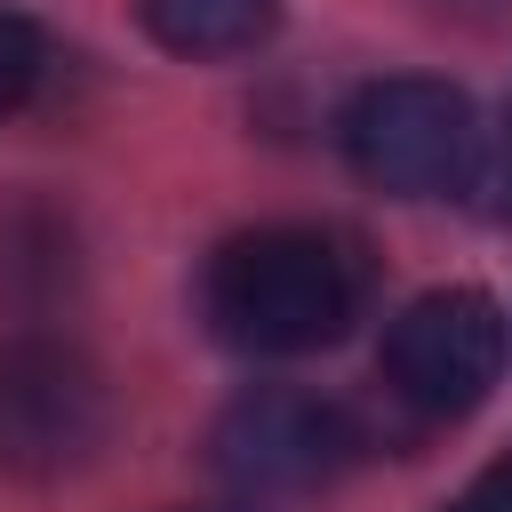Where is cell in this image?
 <instances>
[{"instance_id": "obj_3", "label": "cell", "mask_w": 512, "mask_h": 512, "mask_svg": "<svg viewBox=\"0 0 512 512\" xmlns=\"http://www.w3.org/2000/svg\"><path fill=\"white\" fill-rule=\"evenodd\" d=\"M504 352H512V320L488 288H424L416 304L392 312L376 376L400 408L448 424V416H472L496 392Z\"/></svg>"}, {"instance_id": "obj_4", "label": "cell", "mask_w": 512, "mask_h": 512, "mask_svg": "<svg viewBox=\"0 0 512 512\" xmlns=\"http://www.w3.org/2000/svg\"><path fill=\"white\" fill-rule=\"evenodd\" d=\"M112 432V392L80 344L24 336L0 352V472L8 480H64Z\"/></svg>"}, {"instance_id": "obj_7", "label": "cell", "mask_w": 512, "mask_h": 512, "mask_svg": "<svg viewBox=\"0 0 512 512\" xmlns=\"http://www.w3.org/2000/svg\"><path fill=\"white\" fill-rule=\"evenodd\" d=\"M40 72H48V40H40V24L16 16V8H0V128L32 104Z\"/></svg>"}, {"instance_id": "obj_9", "label": "cell", "mask_w": 512, "mask_h": 512, "mask_svg": "<svg viewBox=\"0 0 512 512\" xmlns=\"http://www.w3.org/2000/svg\"><path fill=\"white\" fill-rule=\"evenodd\" d=\"M496 480H504V488H512V456H504V464H496Z\"/></svg>"}, {"instance_id": "obj_5", "label": "cell", "mask_w": 512, "mask_h": 512, "mask_svg": "<svg viewBox=\"0 0 512 512\" xmlns=\"http://www.w3.org/2000/svg\"><path fill=\"white\" fill-rule=\"evenodd\" d=\"M344 456H352V424L296 384H256L208 424V464L240 496H304L336 480Z\"/></svg>"}, {"instance_id": "obj_1", "label": "cell", "mask_w": 512, "mask_h": 512, "mask_svg": "<svg viewBox=\"0 0 512 512\" xmlns=\"http://www.w3.org/2000/svg\"><path fill=\"white\" fill-rule=\"evenodd\" d=\"M368 264L328 224H248L200 272V320L248 360H296L360 320Z\"/></svg>"}, {"instance_id": "obj_8", "label": "cell", "mask_w": 512, "mask_h": 512, "mask_svg": "<svg viewBox=\"0 0 512 512\" xmlns=\"http://www.w3.org/2000/svg\"><path fill=\"white\" fill-rule=\"evenodd\" d=\"M448 512H512V488H504V480L488 472V480H472V488H464V496H456Z\"/></svg>"}, {"instance_id": "obj_2", "label": "cell", "mask_w": 512, "mask_h": 512, "mask_svg": "<svg viewBox=\"0 0 512 512\" xmlns=\"http://www.w3.org/2000/svg\"><path fill=\"white\" fill-rule=\"evenodd\" d=\"M480 144H488V128H480L472 96L456 80H432V72L368 80L344 104V160L376 192H400V200L464 192L480 168Z\"/></svg>"}, {"instance_id": "obj_6", "label": "cell", "mask_w": 512, "mask_h": 512, "mask_svg": "<svg viewBox=\"0 0 512 512\" xmlns=\"http://www.w3.org/2000/svg\"><path fill=\"white\" fill-rule=\"evenodd\" d=\"M136 16H144V32H152L168 56L208 64V56H248V48H264L272 24H280V0H136Z\"/></svg>"}]
</instances>
